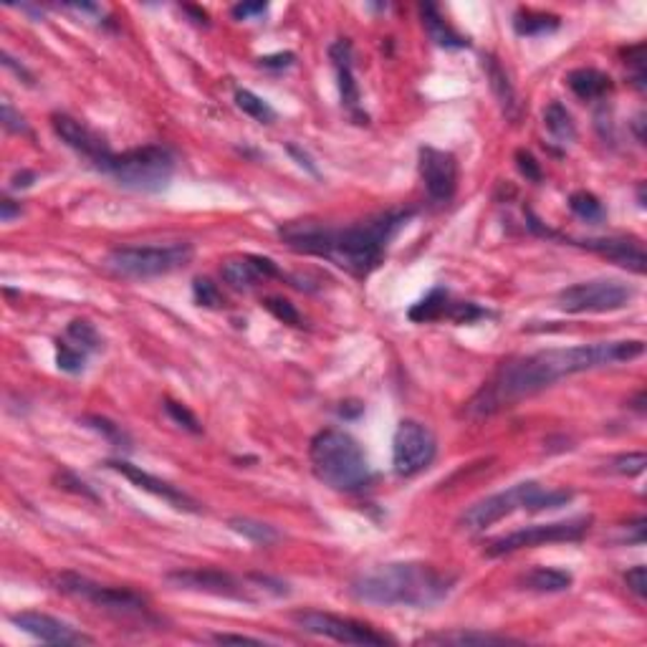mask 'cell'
Here are the masks:
<instances>
[{
	"instance_id": "obj_1",
	"label": "cell",
	"mask_w": 647,
	"mask_h": 647,
	"mask_svg": "<svg viewBox=\"0 0 647 647\" xmlns=\"http://www.w3.org/2000/svg\"><path fill=\"white\" fill-rule=\"evenodd\" d=\"M642 354H645V341L620 339L516 357L498 367L494 380L468 402V412L471 415H494L504 407L516 405L524 397L537 395L564 377L592 372V370H602V367H612V364L632 362Z\"/></svg>"
},
{
	"instance_id": "obj_2",
	"label": "cell",
	"mask_w": 647,
	"mask_h": 647,
	"mask_svg": "<svg viewBox=\"0 0 647 647\" xmlns=\"http://www.w3.org/2000/svg\"><path fill=\"white\" fill-rule=\"evenodd\" d=\"M412 218V210H395L384 213L380 218L367 220L350 228H331L321 223H288L278 228V235L284 238L294 251L311 253L329 258L344 271L354 276H367L382 261L384 251L397 233Z\"/></svg>"
},
{
	"instance_id": "obj_3",
	"label": "cell",
	"mask_w": 647,
	"mask_h": 647,
	"mask_svg": "<svg viewBox=\"0 0 647 647\" xmlns=\"http://www.w3.org/2000/svg\"><path fill=\"white\" fill-rule=\"evenodd\" d=\"M350 592L364 604L425 610L448 597L450 579L423 561H390L360 571Z\"/></svg>"
},
{
	"instance_id": "obj_4",
	"label": "cell",
	"mask_w": 647,
	"mask_h": 647,
	"mask_svg": "<svg viewBox=\"0 0 647 647\" xmlns=\"http://www.w3.org/2000/svg\"><path fill=\"white\" fill-rule=\"evenodd\" d=\"M311 471L334 491H360L372 481V468L362 445L344 430H321L308 448Z\"/></svg>"
},
{
	"instance_id": "obj_5",
	"label": "cell",
	"mask_w": 647,
	"mask_h": 647,
	"mask_svg": "<svg viewBox=\"0 0 647 647\" xmlns=\"http://www.w3.org/2000/svg\"><path fill=\"white\" fill-rule=\"evenodd\" d=\"M574 498L571 491L564 488H544L534 481L516 483L501 494L481 498L461 516V527L465 531H485L488 527L498 524L501 518L511 516L514 511H547V508H559L567 506Z\"/></svg>"
},
{
	"instance_id": "obj_6",
	"label": "cell",
	"mask_w": 647,
	"mask_h": 647,
	"mask_svg": "<svg viewBox=\"0 0 647 647\" xmlns=\"http://www.w3.org/2000/svg\"><path fill=\"white\" fill-rule=\"evenodd\" d=\"M104 172L114 177L117 185L134 193H162L175 175V157L167 147L147 144L114 154Z\"/></svg>"
},
{
	"instance_id": "obj_7",
	"label": "cell",
	"mask_w": 647,
	"mask_h": 647,
	"mask_svg": "<svg viewBox=\"0 0 647 647\" xmlns=\"http://www.w3.org/2000/svg\"><path fill=\"white\" fill-rule=\"evenodd\" d=\"M193 245L175 241L162 245H121L107 253L104 264L124 278H154L185 268L193 261Z\"/></svg>"
},
{
	"instance_id": "obj_8",
	"label": "cell",
	"mask_w": 647,
	"mask_h": 647,
	"mask_svg": "<svg viewBox=\"0 0 647 647\" xmlns=\"http://www.w3.org/2000/svg\"><path fill=\"white\" fill-rule=\"evenodd\" d=\"M635 297L632 286L622 284L617 278H594L581 284L567 286L559 291L557 304L567 314H607L625 308Z\"/></svg>"
},
{
	"instance_id": "obj_9",
	"label": "cell",
	"mask_w": 647,
	"mask_h": 647,
	"mask_svg": "<svg viewBox=\"0 0 647 647\" xmlns=\"http://www.w3.org/2000/svg\"><path fill=\"white\" fill-rule=\"evenodd\" d=\"M590 528H592V518L590 516L569 518V521H554V524H537V527L518 528V531H511L506 537L494 538L488 544V548H485V554L488 557H506V554H514V551H521V548L561 544V541H581L590 534Z\"/></svg>"
},
{
	"instance_id": "obj_10",
	"label": "cell",
	"mask_w": 647,
	"mask_h": 647,
	"mask_svg": "<svg viewBox=\"0 0 647 647\" xmlns=\"http://www.w3.org/2000/svg\"><path fill=\"white\" fill-rule=\"evenodd\" d=\"M294 622L298 630H304L308 635L327 637L334 642H344V645H390L392 640L382 632H377L374 627L350 620V617H339V614L318 612V610H304V612L294 614Z\"/></svg>"
},
{
	"instance_id": "obj_11",
	"label": "cell",
	"mask_w": 647,
	"mask_h": 647,
	"mask_svg": "<svg viewBox=\"0 0 647 647\" xmlns=\"http://www.w3.org/2000/svg\"><path fill=\"white\" fill-rule=\"evenodd\" d=\"M438 453V440L433 430L417 420H402L392 438V465L397 475L412 478L423 473L430 463L435 461Z\"/></svg>"
},
{
	"instance_id": "obj_12",
	"label": "cell",
	"mask_w": 647,
	"mask_h": 647,
	"mask_svg": "<svg viewBox=\"0 0 647 647\" xmlns=\"http://www.w3.org/2000/svg\"><path fill=\"white\" fill-rule=\"evenodd\" d=\"M56 590L58 592L68 594V597H77L84 602L94 604L99 610L117 614H140L144 612V597H140L132 590H124V587H107L99 581H91L87 577H78V574H61L56 579Z\"/></svg>"
},
{
	"instance_id": "obj_13",
	"label": "cell",
	"mask_w": 647,
	"mask_h": 647,
	"mask_svg": "<svg viewBox=\"0 0 647 647\" xmlns=\"http://www.w3.org/2000/svg\"><path fill=\"white\" fill-rule=\"evenodd\" d=\"M167 581L177 590L203 592L213 597H225L235 602H253L251 584L220 569H177L167 574Z\"/></svg>"
},
{
	"instance_id": "obj_14",
	"label": "cell",
	"mask_w": 647,
	"mask_h": 647,
	"mask_svg": "<svg viewBox=\"0 0 647 647\" xmlns=\"http://www.w3.org/2000/svg\"><path fill=\"white\" fill-rule=\"evenodd\" d=\"M51 127H54L56 137L67 144V147H71L74 152L81 154L87 162H91V165L101 170V172L107 170L114 152L110 150V144L104 142L94 130H89L84 121L74 120V117H68V114H54V117H51Z\"/></svg>"
},
{
	"instance_id": "obj_15",
	"label": "cell",
	"mask_w": 647,
	"mask_h": 647,
	"mask_svg": "<svg viewBox=\"0 0 647 647\" xmlns=\"http://www.w3.org/2000/svg\"><path fill=\"white\" fill-rule=\"evenodd\" d=\"M420 180H423L430 200L450 203L458 190V160L445 150L423 147L420 150Z\"/></svg>"
},
{
	"instance_id": "obj_16",
	"label": "cell",
	"mask_w": 647,
	"mask_h": 647,
	"mask_svg": "<svg viewBox=\"0 0 647 647\" xmlns=\"http://www.w3.org/2000/svg\"><path fill=\"white\" fill-rule=\"evenodd\" d=\"M11 622L21 632L36 637L41 642H48V645H89V642H94L89 635L44 612H16L11 614Z\"/></svg>"
},
{
	"instance_id": "obj_17",
	"label": "cell",
	"mask_w": 647,
	"mask_h": 647,
	"mask_svg": "<svg viewBox=\"0 0 647 647\" xmlns=\"http://www.w3.org/2000/svg\"><path fill=\"white\" fill-rule=\"evenodd\" d=\"M107 468L121 473V475H124L127 481H132L140 491H147V494L157 496V498H162V501H167L170 506H175V508H183V511H198V504H195L190 496L183 494V491H177L172 483H167L162 481V478L152 475V473L142 471L140 465H132V463L127 461H107Z\"/></svg>"
},
{
	"instance_id": "obj_18",
	"label": "cell",
	"mask_w": 647,
	"mask_h": 647,
	"mask_svg": "<svg viewBox=\"0 0 647 647\" xmlns=\"http://www.w3.org/2000/svg\"><path fill=\"white\" fill-rule=\"evenodd\" d=\"M220 276L235 291H248L253 286L281 276V271H278V266L271 258H264V256H241V258L225 261L223 268H220Z\"/></svg>"
},
{
	"instance_id": "obj_19",
	"label": "cell",
	"mask_w": 647,
	"mask_h": 647,
	"mask_svg": "<svg viewBox=\"0 0 647 647\" xmlns=\"http://www.w3.org/2000/svg\"><path fill=\"white\" fill-rule=\"evenodd\" d=\"M579 245L600 253L604 258H610L612 264L625 266V268L635 271V274H645V248L635 238H590V241H581Z\"/></svg>"
},
{
	"instance_id": "obj_20",
	"label": "cell",
	"mask_w": 647,
	"mask_h": 647,
	"mask_svg": "<svg viewBox=\"0 0 647 647\" xmlns=\"http://www.w3.org/2000/svg\"><path fill=\"white\" fill-rule=\"evenodd\" d=\"M329 58L334 68H337V78H339V94L341 104L360 117V84L354 78V58H351V44L350 41H334L329 48ZM362 120V117H360Z\"/></svg>"
},
{
	"instance_id": "obj_21",
	"label": "cell",
	"mask_w": 647,
	"mask_h": 647,
	"mask_svg": "<svg viewBox=\"0 0 647 647\" xmlns=\"http://www.w3.org/2000/svg\"><path fill=\"white\" fill-rule=\"evenodd\" d=\"M567 87L579 97L581 101H597L612 91V78L600 68H574L567 74Z\"/></svg>"
},
{
	"instance_id": "obj_22",
	"label": "cell",
	"mask_w": 647,
	"mask_h": 647,
	"mask_svg": "<svg viewBox=\"0 0 647 647\" xmlns=\"http://www.w3.org/2000/svg\"><path fill=\"white\" fill-rule=\"evenodd\" d=\"M514 642L511 637L488 635V632H473V630H453V632H433L417 640L415 645H455V647H481V645H506Z\"/></svg>"
},
{
	"instance_id": "obj_23",
	"label": "cell",
	"mask_w": 647,
	"mask_h": 647,
	"mask_svg": "<svg viewBox=\"0 0 647 647\" xmlns=\"http://www.w3.org/2000/svg\"><path fill=\"white\" fill-rule=\"evenodd\" d=\"M423 26L440 48H468V38H463L455 28H450L433 3L423 5Z\"/></svg>"
},
{
	"instance_id": "obj_24",
	"label": "cell",
	"mask_w": 647,
	"mask_h": 647,
	"mask_svg": "<svg viewBox=\"0 0 647 647\" xmlns=\"http://www.w3.org/2000/svg\"><path fill=\"white\" fill-rule=\"evenodd\" d=\"M524 587L531 592L541 594H554V592H567L571 587V574L564 569H548V567H537L524 577Z\"/></svg>"
},
{
	"instance_id": "obj_25",
	"label": "cell",
	"mask_w": 647,
	"mask_h": 647,
	"mask_svg": "<svg viewBox=\"0 0 647 647\" xmlns=\"http://www.w3.org/2000/svg\"><path fill=\"white\" fill-rule=\"evenodd\" d=\"M453 301H450L448 291H443V288H433L428 297L423 298V301H417L415 307L410 308V318L412 321H420V324H425V321H438V318L448 317L453 314Z\"/></svg>"
},
{
	"instance_id": "obj_26",
	"label": "cell",
	"mask_w": 647,
	"mask_h": 647,
	"mask_svg": "<svg viewBox=\"0 0 647 647\" xmlns=\"http://www.w3.org/2000/svg\"><path fill=\"white\" fill-rule=\"evenodd\" d=\"M485 74H488V78H491V89H494L496 99H498V104L504 107V111L508 114V117H514L516 114V91H514V84L508 81V74L504 71V67L496 61L494 56H488L485 58Z\"/></svg>"
},
{
	"instance_id": "obj_27",
	"label": "cell",
	"mask_w": 647,
	"mask_h": 647,
	"mask_svg": "<svg viewBox=\"0 0 647 647\" xmlns=\"http://www.w3.org/2000/svg\"><path fill=\"white\" fill-rule=\"evenodd\" d=\"M559 28V18L551 13L518 11L514 18V31L518 36H544Z\"/></svg>"
},
{
	"instance_id": "obj_28",
	"label": "cell",
	"mask_w": 647,
	"mask_h": 647,
	"mask_svg": "<svg viewBox=\"0 0 647 647\" xmlns=\"http://www.w3.org/2000/svg\"><path fill=\"white\" fill-rule=\"evenodd\" d=\"M544 124H547L548 134L559 142H571L577 137V127H574V120L571 114L567 111L564 104L559 101H551L544 111Z\"/></svg>"
},
{
	"instance_id": "obj_29",
	"label": "cell",
	"mask_w": 647,
	"mask_h": 647,
	"mask_svg": "<svg viewBox=\"0 0 647 647\" xmlns=\"http://www.w3.org/2000/svg\"><path fill=\"white\" fill-rule=\"evenodd\" d=\"M231 528L235 534H241L243 538L258 544V547H268L278 538V531L274 527H268L264 521H256V518H231Z\"/></svg>"
},
{
	"instance_id": "obj_30",
	"label": "cell",
	"mask_w": 647,
	"mask_h": 647,
	"mask_svg": "<svg viewBox=\"0 0 647 647\" xmlns=\"http://www.w3.org/2000/svg\"><path fill=\"white\" fill-rule=\"evenodd\" d=\"M235 104L243 114H248L251 120L261 121V124H271L276 121V110L266 99H261L258 94H253L248 89H238L235 91Z\"/></svg>"
},
{
	"instance_id": "obj_31",
	"label": "cell",
	"mask_w": 647,
	"mask_h": 647,
	"mask_svg": "<svg viewBox=\"0 0 647 647\" xmlns=\"http://www.w3.org/2000/svg\"><path fill=\"white\" fill-rule=\"evenodd\" d=\"M89 351L78 350L77 344H71L68 339H58L56 344V364L58 370L67 374H81L87 367Z\"/></svg>"
},
{
	"instance_id": "obj_32",
	"label": "cell",
	"mask_w": 647,
	"mask_h": 647,
	"mask_svg": "<svg viewBox=\"0 0 647 647\" xmlns=\"http://www.w3.org/2000/svg\"><path fill=\"white\" fill-rule=\"evenodd\" d=\"M67 339L71 344H77L78 350L84 351H97L101 347V337L99 331L94 329V324L87 321V318H74L71 324L67 327Z\"/></svg>"
},
{
	"instance_id": "obj_33",
	"label": "cell",
	"mask_w": 647,
	"mask_h": 647,
	"mask_svg": "<svg viewBox=\"0 0 647 647\" xmlns=\"http://www.w3.org/2000/svg\"><path fill=\"white\" fill-rule=\"evenodd\" d=\"M569 208L577 218L587 220V223H600V220H604L602 203H600V198H594L592 193H587V190H579V193L571 195Z\"/></svg>"
},
{
	"instance_id": "obj_34",
	"label": "cell",
	"mask_w": 647,
	"mask_h": 647,
	"mask_svg": "<svg viewBox=\"0 0 647 647\" xmlns=\"http://www.w3.org/2000/svg\"><path fill=\"white\" fill-rule=\"evenodd\" d=\"M165 410L167 415L175 420L180 428H185L187 433H193V435H200L203 433V425H200L198 415L190 410L187 405H183V402H175V400H167L165 402Z\"/></svg>"
},
{
	"instance_id": "obj_35",
	"label": "cell",
	"mask_w": 647,
	"mask_h": 647,
	"mask_svg": "<svg viewBox=\"0 0 647 647\" xmlns=\"http://www.w3.org/2000/svg\"><path fill=\"white\" fill-rule=\"evenodd\" d=\"M193 297L198 301L200 307L205 308H220L223 307V294L220 288L210 278H195L193 281Z\"/></svg>"
},
{
	"instance_id": "obj_36",
	"label": "cell",
	"mask_w": 647,
	"mask_h": 647,
	"mask_svg": "<svg viewBox=\"0 0 647 647\" xmlns=\"http://www.w3.org/2000/svg\"><path fill=\"white\" fill-rule=\"evenodd\" d=\"M266 308H268V311H271L276 318H281L284 324L301 327V314H298L297 308H294V304H291V301H286V298H278V297H271V298H266Z\"/></svg>"
},
{
	"instance_id": "obj_37",
	"label": "cell",
	"mask_w": 647,
	"mask_h": 647,
	"mask_svg": "<svg viewBox=\"0 0 647 647\" xmlns=\"http://www.w3.org/2000/svg\"><path fill=\"white\" fill-rule=\"evenodd\" d=\"M645 453H627V455H620V458L612 461L614 471L622 473V475H640V473L645 471Z\"/></svg>"
},
{
	"instance_id": "obj_38",
	"label": "cell",
	"mask_w": 647,
	"mask_h": 647,
	"mask_svg": "<svg viewBox=\"0 0 647 647\" xmlns=\"http://www.w3.org/2000/svg\"><path fill=\"white\" fill-rule=\"evenodd\" d=\"M89 428L99 430V433H104L107 438L111 440V443H117V445H121V443H127V435H124V430L120 428V425H114V423H110V420H104V417H87Z\"/></svg>"
},
{
	"instance_id": "obj_39",
	"label": "cell",
	"mask_w": 647,
	"mask_h": 647,
	"mask_svg": "<svg viewBox=\"0 0 647 647\" xmlns=\"http://www.w3.org/2000/svg\"><path fill=\"white\" fill-rule=\"evenodd\" d=\"M516 165L521 170V175H527V180L541 183V167H538V162L534 160V154L527 152V150H518V152H516Z\"/></svg>"
},
{
	"instance_id": "obj_40",
	"label": "cell",
	"mask_w": 647,
	"mask_h": 647,
	"mask_svg": "<svg viewBox=\"0 0 647 647\" xmlns=\"http://www.w3.org/2000/svg\"><path fill=\"white\" fill-rule=\"evenodd\" d=\"M625 584H627V590L635 594V597H640V600H645V597H647V571H645V567H632V569L627 571Z\"/></svg>"
},
{
	"instance_id": "obj_41",
	"label": "cell",
	"mask_w": 647,
	"mask_h": 647,
	"mask_svg": "<svg viewBox=\"0 0 647 647\" xmlns=\"http://www.w3.org/2000/svg\"><path fill=\"white\" fill-rule=\"evenodd\" d=\"M266 11H268L266 3H238V5H233L231 13L235 21H253V18L264 16Z\"/></svg>"
},
{
	"instance_id": "obj_42",
	"label": "cell",
	"mask_w": 647,
	"mask_h": 647,
	"mask_svg": "<svg viewBox=\"0 0 647 647\" xmlns=\"http://www.w3.org/2000/svg\"><path fill=\"white\" fill-rule=\"evenodd\" d=\"M3 124H5V130H11V132H28V124H26V120H23L18 111L13 110L11 101H3Z\"/></svg>"
},
{
	"instance_id": "obj_43",
	"label": "cell",
	"mask_w": 647,
	"mask_h": 647,
	"mask_svg": "<svg viewBox=\"0 0 647 647\" xmlns=\"http://www.w3.org/2000/svg\"><path fill=\"white\" fill-rule=\"evenodd\" d=\"M294 64V54H276V56H264L261 58V67L264 68H286Z\"/></svg>"
},
{
	"instance_id": "obj_44",
	"label": "cell",
	"mask_w": 647,
	"mask_h": 647,
	"mask_svg": "<svg viewBox=\"0 0 647 647\" xmlns=\"http://www.w3.org/2000/svg\"><path fill=\"white\" fill-rule=\"evenodd\" d=\"M215 642H238V645H264V640H256V637H245V635H228V632H220V635H213Z\"/></svg>"
},
{
	"instance_id": "obj_45",
	"label": "cell",
	"mask_w": 647,
	"mask_h": 647,
	"mask_svg": "<svg viewBox=\"0 0 647 647\" xmlns=\"http://www.w3.org/2000/svg\"><path fill=\"white\" fill-rule=\"evenodd\" d=\"M16 215H21V205H16L13 200L3 198V203H0V220H3V223H11Z\"/></svg>"
},
{
	"instance_id": "obj_46",
	"label": "cell",
	"mask_w": 647,
	"mask_h": 647,
	"mask_svg": "<svg viewBox=\"0 0 647 647\" xmlns=\"http://www.w3.org/2000/svg\"><path fill=\"white\" fill-rule=\"evenodd\" d=\"M36 183V175L34 172H28V170H21V172H16L11 180V187L13 190H26V187H31Z\"/></svg>"
},
{
	"instance_id": "obj_47",
	"label": "cell",
	"mask_w": 647,
	"mask_h": 647,
	"mask_svg": "<svg viewBox=\"0 0 647 647\" xmlns=\"http://www.w3.org/2000/svg\"><path fill=\"white\" fill-rule=\"evenodd\" d=\"M3 64H5V67H8V68H13V71H16L18 77L26 78L28 84H34V77H31V74H28V71H26V68H23V67H18V64H16V61H13V58H11V54H3Z\"/></svg>"
},
{
	"instance_id": "obj_48",
	"label": "cell",
	"mask_w": 647,
	"mask_h": 647,
	"mask_svg": "<svg viewBox=\"0 0 647 647\" xmlns=\"http://www.w3.org/2000/svg\"><path fill=\"white\" fill-rule=\"evenodd\" d=\"M67 8H71V11H77V13H101V8L99 5H91V3H67Z\"/></svg>"
}]
</instances>
